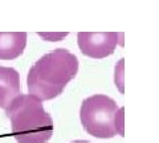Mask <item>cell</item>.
Instances as JSON below:
<instances>
[{
	"instance_id": "obj_1",
	"label": "cell",
	"mask_w": 159,
	"mask_h": 143,
	"mask_svg": "<svg viewBox=\"0 0 159 143\" xmlns=\"http://www.w3.org/2000/svg\"><path fill=\"white\" fill-rule=\"evenodd\" d=\"M78 72V58L65 48L47 53L31 66L27 76L29 94L41 101L58 97Z\"/></svg>"
},
{
	"instance_id": "obj_2",
	"label": "cell",
	"mask_w": 159,
	"mask_h": 143,
	"mask_svg": "<svg viewBox=\"0 0 159 143\" xmlns=\"http://www.w3.org/2000/svg\"><path fill=\"white\" fill-rule=\"evenodd\" d=\"M17 143H47L53 135V119L43 101L33 94H20L6 109Z\"/></svg>"
},
{
	"instance_id": "obj_3",
	"label": "cell",
	"mask_w": 159,
	"mask_h": 143,
	"mask_svg": "<svg viewBox=\"0 0 159 143\" xmlns=\"http://www.w3.org/2000/svg\"><path fill=\"white\" fill-rule=\"evenodd\" d=\"M119 107L113 98L105 94H94L85 98L80 109V119L89 135L109 139L118 135L117 114Z\"/></svg>"
},
{
	"instance_id": "obj_4",
	"label": "cell",
	"mask_w": 159,
	"mask_h": 143,
	"mask_svg": "<svg viewBox=\"0 0 159 143\" xmlns=\"http://www.w3.org/2000/svg\"><path fill=\"white\" fill-rule=\"evenodd\" d=\"M119 36L121 34L114 32H80L77 42L84 56L101 60L114 53Z\"/></svg>"
},
{
	"instance_id": "obj_5",
	"label": "cell",
	"mask_w": 159,
	"mask_h": 143,
	"mask_svg": "<svg viewBox=\"0 0 159 143\" xmlns=\"http://www.w3.org/2000/svg\"><path fill=\"white\" fill-rule=\"evenodd\" d=\"M21 94L20 74L15 68L0 66V107L6 110Z\"/></svg>"
},
{
	"instance_id": "obj_6",
	"label": "cell",
	"mask_w": 159,
	"mask_h": 143,
	"mask_svg": "<svg viewBox=\"0 0 159 143\" xmlns=\"http://www.w3.org/2000/svg\"><path fill=\"white\" fill-rule=\"evenodd\" d=\"M25 47V32H0V60H15L23 55Z\"/></svg>"
},
{
	"instance_id": "obj_7",
	"label": "cell",
	"mask_w": 159,
	"mask_h": 143,
	"mask_svg": "<svg viewBox=\"0 0 159 143\" xmlns=\"http://www.w3.org/2000/svg\"><path fill=\"white\" fill-rule=\"evenodd\" d=\"M123 111H125V109H123V107H119L118 114H117V119H116L118 135H121V136H123V134H125V131H123Z\"/></svg>"
},
{
	"instance_id": "obj_8",
	"label": "cell",
	"mask_w": 159,
	"mask_h": 143,
	"mask_svg": "<svg viewBox=\"0 0 159 143\" xmlns=\"http://www.w3.org/2000/svg\"><path fill=\"white\" fill-rule=\"evenodd\" d=\"M116 72L119 74V78L116 77V85H119V90L123 92V86H122V82H123V80H122V76H123V58L119 61V65L116 68Z\"/></svg>"
},
{
	"instance_id": "obj_9",
	"label": "cell",
	"mask_w": 159,
	"mask_h": 143,
	"mask_svg": "<svg viewBox=\"0 0 159 143\" xmlns=\"http://www.w3.org/2000/svg\"><path fill=\"white\" fill-rule=\"evenodd\" d=\"M70 143H92V142H88V141H74V142H70Z\"/></svg>"
}]
</instances>
